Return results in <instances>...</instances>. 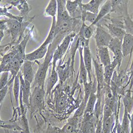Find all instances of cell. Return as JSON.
<instances>
[{
  "label": "cell",
  "instance_id": "6da1fadb",
  "mask_svg": "<svg viewBox=\"0 0 133 133\" xmlns=\"http://www.w3.org/2000/svg\"><path fill=\"white\" fill-rule=\"evenodd\" d=\"M113 37L109 32L104 30L101 27H97L96 30L94 38L97 48L108 47Z\"/></svg>",
  "mask_w": 133,
  "mask_h": 133
},
{
  "label": "cell",
  "instance_id": "7a4b0ae2",
  "mask_svg": "<svg viewBox=\"0 0 133 133\" xmlns=\"http://www.w3.org/2000/svg\"><path fill=\"white\" fill-rule=\"evenodd\" d=\"M83 59L85 67L88 73V78H89L90 82H92V65L93 63V58L92 57L91 52L89 47V40H85V43L83 47Z\"/></svg>",
  "mask_w": 133,
  "mask_h": 133
},
{
  "label": "cell",
  "instance_id": "3957f363",
  "mask_svg": "<svg viewBox=\"0 0 133 133\" xmlns=\"http://www.w3.org/2000/svg\"><path fill=\"white\" fill-rule=\"evenodd\" d=\"M44 94L43 88L35 87L31 95L30 99V103L33 108L39 109L43 107L44 103Z\"/></svg>",
  "mask_w": 133,
  "mask_h": 133
},
{
  "label": "cell",
  "instance_id": "277c9868",
  "mask_svg": "<svg viewBox=\"0 0 133 133\" xmlns=\"http://www.w3.org/2000/svg\"><path fill=\"white\" fill-rule=\"evenodd\" d=\"M108 48L114 54V59H116L121 64L124 57L122 53V41L113 37L111 40Z\"/></svg>",
  "mask_w": 133,
  "mask_h": 133
},
{
  "label": "cell",
  "instance_id": "5b68a950",
  "mask_svg": "<svg viewBox=\"0 0 133 133\" xmlns=\"http://www.w3.org/2000/svg\"><path fill=\"white\" fill-rule=\"evenodd\" d=\"M109 33L113 37L118 38L123 41L124 37L126 34L124 24L123 23L109 24L107 25Z\"/></svg>",
  "mask_w": 133,
  "mask_h": 133
},
{
  "label": "cell",
  "instance_id": "8992f818",
  "mask_svg": "<svg viewBox=\"0 0 133 133\" xmlns=\"http://www.w3.org/2000/svg\"><path fill=\"white\" fill-rule=\"evenodd\" d=\"M49 62L45 61L39 66L38 69L35 75L34 81V85H36V87L43 88L49 68Z\"/></svg>",
  "mask_w": 133,
  "mask_h": 133
},
{
  "label": "cell",
  "instance_id": "52a82bcc",
  "mask_svg": "<svg viewBox=\"0 0 133 133\" xmlns=\"http://www.w3.org/2000/svg\"><path fill=\"white\" fill-rule=\"evenodd\" d=\"M93 63L94 66L95 75L96 77L97 86V90L98 93L101 91V89L103 88V85H104V69L103 65L98 62L97 60L93 58Z\"/></svg>",
  "mask_w": 133,
  "mask_h": 133
},
{
  "label": "cell",
  "instance_id": "ba28073f",
  "mask_svg": "<svg viewBox=\"0 0 133 133\" xmlns=\"http://www.w3.org/2000/svg\"><path fill=\"white\" fill-rule=\"evenodd\" d=\"M20 79L21 83V91L20 93L23 96L24 103L29 106L30 103V99L31 97L30 92V85L31 84L24 80L21 74H19Z\"/></svg>",
  "mask_w": 133,
  "mask_h": 133
},
{
  "label": "cell",
  "instance_id": "9c48e42d",
  "mask_svg": "<svg viewBox=\"0 0 133 133\" xmlns=\"http://www.w3.org/2000/svg\"><path fill=\"white\" fill-rule=\"evenodd\" d=\"M48 45L42 44L39 48L37 49L33 52L27 54L25 55L26 60L29 61H34L42 59L45 57L48 51Z\"/></svg>",
  "mask_w": 133,
  "mask_h": 133
},
{
  "label": "cell",
  "instance_id": "30bf717a",
  "mask_svg": "<svg viewBox=\"0 0 133 133\" xmlns=\"http://www.w3.org/2000/svg\"><path fill=\"white\" fill-rule=\"evenodd\" d=\"M120 65L119 62L114 59V60L110 64L104 66V84L110 86L111 84L112 77L116 66Z\"/></svg>",
  "mask_w": 133,
  "mask_h": 133
},
{
  "label": "cell",
  "instance_id": "8fae6325",
  "mask_svg": "<svg viewBox=\"0 0 133 133\" xmlns=\"http://www.w3.org/2000/svg\"><path fill=\"white\" fill-rule=\"evenodd\" d=\"M133 50V35L129 34L125 35L122 41V53L124 58L131 54Z\"/></svg>",
  "mask_w": 133,
  "mask_h": 133
},
{
  "label": "cell",
  "instance_id": "7c38bea8",
  "mask_svg": "<svg viewBox=\"0 0 133 133\" xmlns=\"http://www.w3.org/2000/svg\"><path fill=\"white\" fill-rule=\"evenodd\" d=\"M70 41V36H66L63 40L62 43L58 46V49L55 51L53 55V65H55L56 61L61 58L64 53L67 50Z\"/></svg>",
  "mask_w": 133,
  "mask_h": 133
},
{
  "label": "cell",
  "instance_id": "4fadbf2b",
  "mask_svg": "<svg viewBox=\"0 0 133 133\" xmlns=\"http://www.w3.org/2000/svg\"><path fill=\"white\" fill-rule=\"evenodd\" d=\"M22 71L24 80L31 84L34 78V72L32 68V62L26 60L23 64Z\"/></svg>",
  "mask_w": 133,
  "mask_h": 133
},
{
  "label": "cell",
  "instance_id": "5bb4252c",
  "mask_svg": "<svg viewBox=\"0 0 133 133\" xmlns=\"http://www.w3.org/2000/svg\"><path fill=\"white\" fill-rule=\"evenodd\" d=\"M103 1L102 0H92L86 4H82L81 7L83 11L90 12L97 15L99 8Z\"/></svg>",
  "mask_w": 133,
  "mask_h": 133
},
{
  "label": "cell",
  "instance_id": "9a60e30c",
  "mask_svg": "<svg viewBox=\"0 0 133 133\" xmlns=\"http://www.w3.org/2000/svg\"><path fill=\"white\" fill-rule=\"evenodd\" d=\"M112 6L111 1H106L103 5L101 8L99 12L97 14V18L93 24H91L90 26H92L93 25H96L98 22L103 19L106 15L109 14L112 11Z\"/></svg>",
  "mask_w": 133,
  "mask_h": 133
},
{
  "label": "cell",
  "instance_id": "2e32d148",
  "mask_svg": "<svg viewBox=\"0 0 133 133\" xmlns=\"http://www.w3.org/2000/svg\"><path fill=\"white\" fill-rule=\"evenodd\" d=\"M97 52L101 63L104 66L111 63L112 62L108 47H98L97 48Z\"/></svg>",
  "mask_w": 133,
  "mask_h": 133
},
{
  "label": "cell",
  "instance_id": "e0dca14e",
  "mask_svg": "<svg viewBox=\"0 0 133 133\" xmlns=\"http://www.w3.org/2000/svg\"><path fill=\"white\" fill-rule=\"evenodd\" d=\"M104 91H105V104L111 109L114 112L116 104V97L110 88V86L104 84Z\"/></svg>",
  "mask_w": 133,
  "mask_h": 133
},
{
  "label": "cell",
  "instance_id": "ac0fdd59",
  "mask_svg": "<svg viewBox=\"0 0 133 133\" xmlns=\"http://www.w3.org/2000/svg\"><path fill=\"white\" fill-rule=\"evenodd\" d=\"M96 91H95L94 86H93L92 92L90 96L88 99L86 103V107L85 108V112L87 114H92L95 110L96 102L97 100V95L95 94Z\"/></svg>",
  "mask_w": 133,
  "mask_h": 133
},
{
  "label": "cell",
  "instance_id": "d6986e66",
  "mask_svg": "<svg viewBox=\"0 0 133 133\" xmlns=\"http://www.w3.org/2000/svg\"><path fill=\"white\" fill-rule=\"evenodd\" d=\"M83 48L82 47L79 48V52L80 54V68H79V79L81 82L84 85L87 83V77L88 73L85 67V65L84 62L83 55L82 54Z\"/></svg>",
  "mask_w": 133,
  "mask_h": 133
},
{
  "label": "cell",
  "instance_id": "ffe728a7",
  "mask_svg": "<svg viewBox=\"0 0 133 133\" xmlns=\"http://www.w3.org/2000/svg\"><path fill=\"white\" fill-rule=\"evenodd\" d=\"M58 81V74L55 70V66L53 65L51 72L48 76L47 80V88H46V94H49L52 91V88L57 83Z\"/></svg>",
  "mask_w": 133,
  "mask_h": 133
},
{
  "label": "cell",
  "instance_id": "44dd1931",
  "mask_svg": "<svg viewBox=\"0 0 133 133\" xmlns=\"http://www.w3.org/2000/svg\"><path fill=\"white\" fill-rule=\"evenodd\" d=\"M115 123V115L109 117L106 120H102L103 133H112Z\"/></svg>",
  "mask_w": 133,
  "mask_h": 133
},
{
  "label": "cell",
  "instance_id": "7402d4cb",
  "mask_svg": "<svg viewBox=\"0 0 133 133\" xmlns=\"http://www.w3.org/2000/svg\"><path fill=\"white\" fill-rule=\"evenodd\" d=\"M58 10V5L57 1L51 0L47 5L44 15L45 16H51L53 18L55 17Z\"/></svg>",
  "mask_w": 133,
  "mask_h": 133
},
{
  "label": "cell",
  "instance_id": "603a6c76",
  "mask_svg": "<svg viewBox=\"0 0 133 133\" xmlns=\"http://www.w3.org/2000/svg\"><path fill=\"white\" fill-rule=\"evenodd\" d=\"M57 20L56 17H54L53 18V21H52V26L49 32V34L48 35V36L46 38L45 41L43 43V44L45 45H48L49 44H51L52 42L53 38L55 36V35L57 34Z\"/></svg>",
  "mask_w": 133,
  "mask_h": 133
},
{
  "label": "cell",
  "instance_id": "cb8c5ba5",
  "mask_svg": "<svg viewBox=\"0 0 133 133\" xmlns=\"http://www.w3.org/2000/svg\"><path fill=\"white\" fill-rule=\"evenodd\" d=\"M82 4V1L76 0V1H66L65 8L70 16H72L75 14L77 9L78 6H81Z\"/></svg>",
  "mask_w": 133,
  "mask_h": 133
},
{
  "label": "cell",
  "instance_id": "d4e9b609",
  "mask_svg": "<svg viewBox=\"0 0 133 133\" xmlns=\"http://www.w3.org/2000/svg\"><path fill=\"white\" fill-rule=\"evenodd\" d=\"M80 34L81 37L85 40H90L93 34V29L92 26H87L83 21L80 31Z\"/></svg>",
  "mask_w": 133,
  "mask_h": 133
},
{
  "label": "cell",
  "instance_id": "484cf974",
  "mask_svg": "<svg viewBox=\"0 0 133 133\" xmlns=\"http://www.w3.org/2000/svg\"><path fill=\"white\" fill-rule=\"evenodd\" d=\"M130 115L128 111L125 109L124 114L122 120V123L121 125V128L125 131L126 133H130Z\"/></svg>",
  "mask_w": 133,
  "mask_h": 133
},
{
  "label": "cell",
  "instance_id": "4316f807",
  "mask_svg": "<svg viewBox=\"0 0 133 133\" xmlns=\"http://www.w3.org/2000/svg\"><path fill=\"white\" fill-rule=\"evenodd\" d=\"M21 91V83L20 79V75L18 74L15 78L14 85V94L15 98V100L17 105H18L19 97Z\"/></svg>",
  "mask_w": 133,
  "mask_h": 133
},
{
  "label": "cell",
  "instance_id": "83f0119b",
  "mask_svg": "<svg viewBox=\"0 0 133 133\" xmlns=\"http://www.w3.org/2000/svg\"><path fill=\"white\" fill-rule=\"evenodd\" d=\"M123 101L125 109L128 111L129 113H130L133 107V98L131 97L130 90H129V91L125 95L123 99Z\"/></svg>",
  "mask_w": 133,
  "mask_h": 133
},
{
  "label": "cell",
  "instance_id": "f1b7e54d",
  "mask_svg": "<svg viewBox=\"0 0 133 133\" xmlns=\"http://www.w3.org/2000/svg\"><path fill=\"white\" fill-rule=\"evenodd\" d=\"M63 129L64 133H75L76 129V121L74 119L69 121L68 123L66 124Z\"/></svg>",
  "mask_w": 133,
  "mask_h": 133
},
{
  "label": "cell",
  "instance_id": "f546056e",
  "mask_svg": "<svg viewBox=\"0 0 133 133\" xmlns=\"http://www.w3.org/2000/svg\"><path fill=\"white\" fill-rule=\"evenodd\" d=\"M97 15L94 14L90 12H86L83 11L82 13V19L84 22L88 21L91 23V24H93L94 21H95L96 18H97Z\"/></svg>",
  "mask_w": 133,
  "mask_h": 133
},
{
  "label": "cell",
  "instance_id": "4dcf8cb0",
  "mask_svg": "<svg viewBox=\"0 0 133 133\" xmlns=\"http://www.w3.org/2000/svg\"><path fill=\"white\" fill-rule=\"evenodd\" d=\"M8 24L11 32L14 33V34H16L20 28V23L16 20H13L12 21H11Z\"/></svg>",
  "mask_w": 133,
  "mask_h": 133
},
{
  "label": "cell",
  "instance_id": "1f68e13d",
  "mask_svg": "<svg viewBox=\"0 0 133 133\" xmlns=\"http://www.w3.org/2000/svg\"><path fill=\"white\" fill-rule=\"evenodd\" d=\"M9 71H3L1 74V79H0V89L8 84Z\"/></svg>",
  "mask_w": 133,
  "mask_h": 133
},
{
  "label": "cell",
  "instance_id": "d6a6232c",
  "mask_svg": "<svg viewBox=\"0 0 133 133\" xmlns=\"http://www.w3.org/2000/svg\"><path fill=\"white\" fill-rule=\"evenodd\" d=\"M113 110L111 109L108 105L105 104L103 108V120H106L109 117L114 115Z\"/></svg>",
  "mask_w": 133,
  "mask_h": 133
},
{
  "label": "cell",
  "instance_id": "836d02e7",
  "mask_svg": "<svg viewBox=\"0 0 133 133\" xmlns=\"http://www.w3.org/2000/svg\"><path fill=\"white\" fill-rule=\"evenodd\" d=\"M8 88H9V85L8 84L5 86L1 88V89H0V91H0V95H0V103H1V104L3 101L4 99L8 93Z\"/></svg>",
  "mask_w": 133,
  "mask_h": 133
},
{
  "label": "cell",
  "instance_id": "e575fe53",
  "mask_svg": "<svg viewBox=\"0 0 133 133\" xmlns=\"http://www.w3.org/2000/svg\"><path fill=\"white\" fill-rule=\"evenodd\" d=\"M95 133H103L102 130V120H99L97 125Z\"/></svg>",
  "mask_w": 133,
  "mask_h": 133
},
{
  "label": "cell",
  "instance_id": "d590c367",
  "mask_svg": "<svg viewBox=\"0 0 133 133\" xmlns=\"http://www.w3.org/2000/svg\"><path fill=\"white\" fill-rule=\"evenodd\" d=\"M116 130H117V133H126L125 131L123 129V128H121V125L119 122H118V123L116 124Z\"/></svg>",
  "mask_w": 133,
  "mask_h": 133
},
{
  "label": "cell",
  "instance_id": "8d00e7d4",
  "mask_svg": "<svg viewBox=\"0 0 133 133\" xmlns=\"http://www.w3.org/2000/svg\"><path fill=\"white\" fill-rule=\"evenodd\" d=\"M130 133H133V111L130 117Z\"/></svg>",
  "mask_w": 133,
  "mask_h": 133
},
{
  "label": "cell",
  "instance_id": "74e56055",
  "mask_svg": "<svg viewBox=\"0 0 133 133\" xmlns=\"http://www.w3.org/2000/svg\"><path fill=\"white\" fill-rule=\"evenodd\" d=\"M132 20H133V17H132Z\"/></svg>",
  "mask_w": 133,
  "mask_h": 133
}]
</instances>
